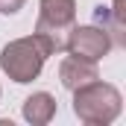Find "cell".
I'll return each mask as SVG.
<instances>
[{"label":"cell","mask_w":126,"mask_h":126,"mask_svg":"<svg viewBox=\"0 0 126 126\" xmlns=\"http://www.w3.org/2000/svg\"><path fill=\"white\" fill-rule=\"evenodd\" d=\"M123 109V97L109 82H88L73 91V114L88 126H106L111 123Z\"/></svg>","instance_id":"obj_1"},{"label":"cell","mask_w":126,"mask_h":126,"mask_svg":"<svg viewBox=\"0 0 126 126\" xmlns=\"http://www.w3.org/2000/svg\"><path fill=\"white\" fill-rule=\"evenodd\" d=\"M76 24V0H38L35 38L47 50V56L62 53L67 32Z\"/></svg>","instance_id":"obj_2"},{"label":"cell","mask_w":126,"mask_h":126,"mask_svg":"<svg viewBox=\"0 0 126 126\" xmlns=\"http://www.w3.org/2000/svg\"><path fill=\"white\" fill-rule=\"evenodd\" d=\"M47 62V50L41 47V41L35 35H27V38H15L9 41L3 50H0V67L3 73L12 79V82H32L41 67Z\"/></svg>","instance_id":"obj_3"},{"label":"cell","mask_w":126,"mask_h":126,"mask_svg":"<svg viewBox=\"0 0 126 126\" xmlns=\"http://www.w3.org/2000/svg\"><path fill=\"white\" fill-rule=\"evenodd\" d=\"M111 47L114 44H111L109 32H103L97 24H91V27H76L73 24L70 32H67V41H64L67 53H73L79 59H88V62H100L103 56H109Z\"/></svg>","instance_id":"obj_4"},{"label":"cell","mask_w":126,"mask_h":126,"mask_svg":"<svg viewBox=\"0 0 126 126\" xmlns=\"http://www.w3.org/2000/svg\"><path fill=\"white\" fill-rule=\"evenodd\" d=\"M100 79V70H97V62H88V59H79V56H67L62 59L59 64V82H62L67 91H76V88H82V85H88V82H94Z\"/></svg>","instance_id":"obj_5"},{"label":"cell","mask_w":126,"mask_h":126,"mask_svg":"<svg viewBox=\"0 0 126 126\" xmlns=\"http://www.w3.org/2000/svg\"><path fill=\"white\" fill-rule=\"evenodd\" d=\"M123 3L126 0H111V6H97L94 9V24L103 32H109L111 44L114 47H123L126 44V15H123Z\"/></svg>","instance_id":"obj_6"},{"label":"cell","mask_w":126,"mask_h":126,"mask_svg":"<svg viewBox=\"0 0 126 126\" xmlns=\"http://www.w3.org/2000/svg\"><path fill=\"white\" fill-rule=\"evenodd\" d=\"M56 117V100L47 91H35L24 100V120L32 126H44Z\"/></svg>","instance_id":"obj_7"},{"label":"cell","mask_w":126,"mask_h":126,"mask_svg":"<svg viewBox=\"0 0 126 126\" xmlns=\"http://www.w3.org/2000/svg\"><path fill=\"white\" fill-rule=\"evenodd\" d=\"M24 3H27V0H0V12H3V15H18V12L24 9Z\"/></svg>","instance_id":"obj_8"}]
</instances>
